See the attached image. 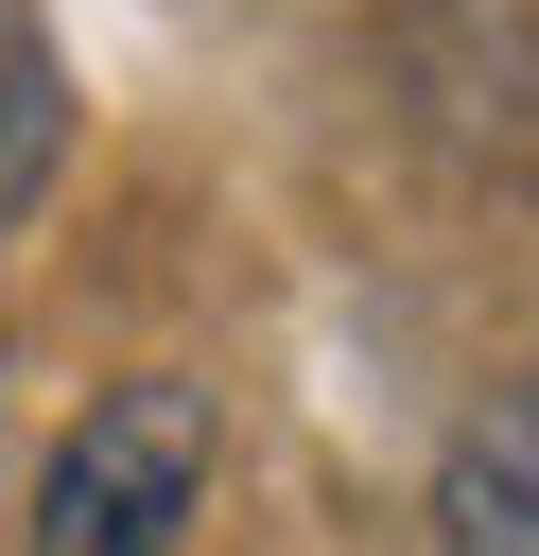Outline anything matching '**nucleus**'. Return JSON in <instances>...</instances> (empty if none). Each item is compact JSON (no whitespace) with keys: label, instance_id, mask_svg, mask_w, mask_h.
Wrapping results in <instances>:
<instances>
[{"label":"nucleus","instance_id":"3","mask_svg":"<svg viewBox=\"0 0 539 556\" xmlns=\"http://www.w3.org/2000/svg\"><path fill=\"white\" fill-rule=\"evenodd\" d=\"M17 156H35V70L0 52V191H17Z\"/></svg>","mask_w":539,"mask_h":556},{"label":"nucleus","instance_id":"2","mask_svg":"<svg viewBox=\"0 0 539 556\" xmlns=\"http://www.w3.org/2000/svg\"><path fill=\"white\" fill-rule=\"evenodd\" d=\"M435 539H452V556H539V382H504V400L435 452Z\"/></svg>","mask_w":539,"mask_h":556},{"label":"nucleus","instance_id":"1","mask_svg":"<svg viewBox=\"0 0 539 556\" xmlns=\"http://www.w3.org/2000/svg\"><path fill=\"white\" fill-rule=\"evenodd\" d=\"M209 469H226L209 382L139 365V382H104V400L70 417V452H52V486H35V556H174L191 504H209Z\"/></svg>","mask_w":539,"mask_h":556}]
</instances>
